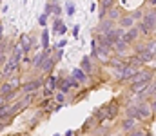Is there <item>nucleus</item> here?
<instances>
[{
    "instance_id": "1",
    "label": "nucleus",
    "mask_w": 156,
    "mask_h": 136,
    "mask_svg": "<svg viewBox=\"0 0 156 136\" xmlns=\"http://www.w3.org/2000/svg\"><path fill=\"white\" fill-rule=\"evenodd\" d=\"M136 105H138V113H140V116H142V124L153 122V120L156 118L154 113H153V109H151V102H149V100L136 102Z\"/></svg>"
},
{
    "instance_id": "2",
    "label": "nucleus",
    "mask_w": 156,
    "mask_h": 136,
    "mask_svg": "<svg viewBox=\"0 0 156 136\" xmlns=\"http://www.w3.org/2000/svg\"><path fill=\"white\" fill-rule=\"evenodd\" d=\"M113 53L115 54H120V56H129L131 53H133V45L129 44L127 40H118V42H115V47H113Z\"/></svg>"
},
{
    "instance_id": "3",
    "label": "nucleus",
    "mask_w": 156,
    "mask_h": 136,
    "mask_svg": "<svg viewBox=\"0 0 156 136\" xmlns=\"http://www.w3.org/2000/svg\"><path fill=\"white\" fill-rule=\"evenodd\" d=\"M44 11L49 16H60L62 15V5H60L58 0H47L45 5H44Z\"/></svg>"
},
{
    "instance_id": "4",
    "label": "nucleus",
    "mask_w": 156,
    "mask_h": 136,
    "mask_svg": "<svg viewBox=\"0 0 156 136\" xmlns=\"http://www.w3.org/2000/svg\"><path fill=\"white\" fill-rule=\"evenodd\" d=\"M94 38H96V42H98L100 47H104V49H107L109 53H113L115 44H113V40H111L105 33H96V31H94Z\"/></svg>"
},
{
    "instance_id": "5",
    "label": "nucleus",
    "mask_w": 156,
    "mask_h": 136,
    "mask_svg": "<svg viewBox=\"0 0 156 136\" xmlns=\"http://www.w3.org/2000/svg\"><path fill=\"white\" fill-rule=\"evenodd\" d=\"M140 125V122L138 120H134V118H131V116H123V120L120 122V129H122V133H125V134H129L134 127H138Z\"/></svg>"
},
{
    "instance_id": "6",
    "label": "nucleus",
    "mask_w": 156,
    "mask_h": 136,
    "mask_svg": "<svg viewBox=\"0 0 156 136\" xmlns=\"http://www.w3.org/2000/svg\"><path fill=\"white\" fill-rule=\"evenodd\" d=\"M123 40H127L129 44L133 45L134 42H138V40H142V35H140V29L136 27V24L133 26V27H129V29H125V35H123Z\"/></svg>"
},
{
    "instance_id": "7",
    "label": "nucleus",
    "mask_w": 156,
    "mask_h": 136,
    "mask_svg": "<svg viewBox=\"0 0 156 136\" xmlns=\"http://www.w3.org/2000/svg\"><path fill=\"white\" fill-rule=\"evenodd\" d=\"M18 65H20V60H16V58H13V56H11V58L5 62V67H4V71H2V76H4V78L11 76L13 73H16Z\"/></svg>"
},
{
    "instance_id": "8",
    "label": "nucleus",
    "mask_w": 156,
    "mask_h": 136,
    "mask_svg": "<svg viewBox=\"0 0 156 136\" xmlns=\"http://www.w3.org/2000/svg\"><path fill=\"white\" fill-rule=\"evenodd\" d=\"M142 20L154 31V37H156V9L154 7H147V11H145V15H144Z\"/></svg>"
},
{
    "instance_id": "9",
    "label": "nucleus",
    "mask_w": 156,
    "mask_h": 136,
    "mask_svg": "<svg viewBox=\"0 0 156 136\" xmlns=\"http://www.w3.org/2000/svg\"><path fill=\"white\" fill-rule=\"evenodd\" d=\"M116 26V22L115 20H111V18H102V20H98V24H96V33H107V31H111L113 27Z\"/></svg>"
},
{
    "instance_id": "10",
    "label": "nucleus",
    "mask_w": 156,
    "mask_h": 136,
    "mask_svg": "<svg viewBox=\"0 0 156 136\" xmlns=\"http://www.w3.org/2000/svg\"><path fill=\"white\" fill-rule=\"evenodd\" d=\"M123 114H125V116H131V118H134V120H138V122L142 124V116H140V113H138L136 102H131V103L123 105Z\"/></svg>"
},
{
    "instance_id": "11",
    "label": "nucleus",
    "mask_w": 156,
    "mask_h": 136,
    "mask_svg": "<svg viewBox=\"0 0 156 136\" xmlns=\"http://www.w3.org/2000/svg\"><path fill=\"white\" fill-rule=\"evenodd\" d=\"M56 64H58V62H56V60H55V56L51 54V56H45V58L42 60V64H40L38 69H40V71H44L45 75H49V73H53V69L56 67Z\"/></svg>"
},
{
    "instance_id": "12",
    "label": "nucleus",
    "mask_w": 156,
    "mask_h": 136,
    "mask_svg": "<svg viewBox=\"0 0 156 136\" xmlns=\"http://www.w3.org/2000/svg\"><path fill=\"white\" fill-rule=\"evenodd\" d=\"M80 67L89 75V76H93L94 75V71H96V67H94V60L91 58V56H82V62H80Z\"/></svg>"
},
{
    "instance_id": "13",
    "label": "nucleus",
    "mask_w": 156,
    "mask_h": 136,
    "mask_svg": "<svg viewBox=\"0 0 156 136\" xmlns=\"http://www.w3.org/2000/svg\"><path fill=\"white\" fill-rule=\"evenodd\" d=\"M53 33L58 35V37H64L67 33V26L60 16H55V20H53Z\"/></svg>"
},
{
    "instance_id": "14",
    "label": "nucleus",
    "mask_w": 156,
    "mask_h": 136,
    "mask_svg": "<svg viewBox=\"0 0 156 136\" xmlns=\"http://www.w3.org/2000/svg\"><path fill=\"white\" fill-rule=\"evenodd\" d=\"M136 24V20L133 18V15L131 13H123L120 18H118L116 26H120V27H123V29H129V27H133Z\"/></svg>"
},
{
    "instance_id": "15",
    "label": "nucleus",
    "mask_w": 156,
    "mask_h": 136,
    "mask_svg": "<svg viewBox=\"0 0 156 136\" xmlns=\"http://www.w3.org/2000/svg\"><path fill=\"white\" fill-rule=\"evenodd\" d=\"M136 27L140 29V35H142V38H144V40H147V38L154 37V31H153V29H151L144 20H138V22H136Z\"/></svg>"
},
{
    "instance_id": "16",
    "label": "nucleus",
    "mask_w": 156,
    "mask_h": 136,
    "mask_svg": "<svg viewBox=\"0 0 156 136\" xmlns=\"http://www.w3.org/2000/svg\"><path fill=\"white\" fill-rule=\"evenodd\" d=\"M105 35H107V37L113 40V44H115V42H118V40H122V38H123L125 29H123V27H120V26H115V27H113L111 31H107Z\"/></svg>"
},
{
    "instance_id": "17",
    "label": "nucleus",
    "mask_w": 156,
    "mask_h": 136,
    "mask_svg": "<svg viewBox=\"0 0 156 136\" xmlns=\"http://www.w3.org/2000/svg\"><path fill=\"white\" fill-rule=\"evenodd\" d=\"M123 13H125V11H123V7H122V5H118V4H115V5H111V7L107 9V18H111V20L118 22V18H120Z\"/></svg>"
},
{
    "instance_id": "18",
    "label": "nucleus",
    "mask_w": 156,
    "mask_h": 136,
    "mask_svg": "<svg viewBox=\"0 0 156 136\" xmlns=\"http://www.w3.org/2000/svg\"><path fill=\"white\" fill-rule=\"evenodd\" d=\"M20 45H22V49H24V53L27 54L31 49H33V37L29 35V33H24L22 37H20Z\"/></svg>"
},
{
    "instance_id": "19",
    "label": "nucleus",
    "mask_w": 156,
    "mask_h": 136,
    "mask_svg": "<svg viewBox=\"0 0 156 136\" xmlns=\"http://www.w3.org/2000/svg\"><path fill=\"white\" fill-rule=\"evenodd\" d=\"M138 58H140V62H142L144 65H151V62L156 60V54H153V53L147 51V49H144L142 53H138Z\"/></svg>"
},
{
    "instance_id": "20",
    "label": "nucleus",
    "mask_w": 156,
    "mask_h": 136,
    "mask_svg": "<svg viewBox=\"0 0 156 136\" xmlns=\"http://www.w3.org/2000/svg\"><path fill=\"white\" fill-rule=\"evenodd\" d=\"M44 84L40 82V80H33V82H27V84H24V85H20V91L22 92H35L37 89H40Z\"/></svg>"
},
{
    "instance_id": "21",
    "label": "nucleus",
    "mask_w": 156,
    "mask_h": 136,
    "mask_svg": "<svg viewBox=\"0 0 156 136\" xmlns=\"http://www.w3.org/2000/svg\"><path fill=\"white\" fill-rule=\"evenodd\" d=\"M71 75H73V76L76 78V80L80 82V84H82V85H83V84H87V80H89V75H87V73H85V71H83L82 67H75Z\"/></svg>"
},
{
    "instance_id": "22",
    "label": "nucleus",
    "mask_w": 156,
    "mask_h": 136,
    "mask_svg": "<svg viewBox=\"0 0 156 136\" xmlns=\"http://www.w3.org/2000/svg\"><path fill=\"white\" fill-rule=\"evenodd\" d=\"M145 11H147V5L144 4V5H140V7H136V9H133V11H129L131 15H133V18L138 22V20H142L144 18V15H145Z\"/></svg>"
},
{
    "instance_id": "23",
    "label": "nucleus",
    "mask_w": 156,
    "mask_h": 136,
    "mask_svg": "<svg viewBox=\"0 0 156 136\" xmlns=\"http://www.w3.org/2000/svg\"><path fill=\"white\" fill-rule=\"evenodd\" d=\"M45 85H47V87H51L53 91H56V85H58V76H56L55 73H49V75L45 76Z\"/></svg>"
},
{
    "instance_id": "24",
    "label": "nucleus",
    "mask_w": 156,
    "mask_h": 136,
    "mask_svg": "<svg viewBox=\"0 0 156 136\" xmlns=\"http://www.w3.org/2000/svg\"><path fill=\"white\" fill-rule=\"evenodd\" d=\"M75 13H76L75 2H73V0H67V2H66V15H67V16H75Z\"/></svg>"
},
{
    "instance_id": "25",
    "label": "nucleus",
    "mask_w": 156,
    "mask_h": 136,
    "mask_svg": "<svg viewBox=\"0 0 156 136\" xmlns=\"http://www.w3.org/2000/svg\"><path fill=\"white\" fill-rule=\"evenodd\" d=\"M145 49L151 51L153 54H156V37H151V38L145 40Z\"/></svg>"
},
{
    "instance_id": "26",
    "label": "nucleus",
    "mask_w": 156,
    "mask_h": 136,
    "mask_svg": "<svg viewBox=\"0 0 156 136\" xmlns=\"http://www.w3.org/2000/svg\"><path fill=\"white\" fill-rule=\"evenodd\" d=\"M47 47H51L49 45V31L44 27V31H42V49H47Z\"/></svg>"
},
{
    "instance_id": "27",
    "label": "nucleus",
    "mask_w": 156,
    "mask_h": 136,
    "mask_svg": "<svg viewBox=\"0 0 156 136\" xmlns=\"http://www.w3.org/2000/svg\"><path fill=\"white\" fill-rule=\"evenodd\" d=\"M22 54H24V49H22V45H15L13 47V58H16V60H22Z\"/></svg>"
},
{
    "instance_id": "28",
    "label": "nucleus",
    "mask_w": 156,
    "mask_h": 136,
    "mask_svg": "<svg viewBox=\"0 0 156 136\" xmlns=\"http://www.w3.org/2000/svg\"><path fill=\"white\" fill-rule=\"evenodd\" d=\"M42 96H44V98H51V96H55V91L44 84V85H42Z\"/></svg>"
},
{
    "instance_id": "29",
    "label": "nucleus",
    "mask_w": 156,
    "mask_h": 136,
    "mask_svg": "<svg viewBox=\"0 0 156 136\" xmlns=\"http://www.w3.org/2000/svg\"><path fill=\"white\" fill-rule=\"evenodd\" d=\"M47 20H49V15L44 11V13L38 16V26H40V27H45V26H47Z\"/></svg>"
},
{
    "instance_id": "30",
    "label": "nucleus",
    "mask_w": 156,
    "mask_h": 136,
    "mask_svg": "<svg viewBox=\"0 0 156 136\" xmlns=\"http://www.w3.org/2000/svg\"><path fill=\"white\" fill-rule=\"evenodd\" d=\"M66 92H62V91H56L55 92V102H58V103H66Z\"/></svg>"
},
{
    "instance_id": "31",
    "label": "nucleus",
    "mask_w": 156,
    "mask_h": 136,
    "mask_svg": "<svg viewBox=\"0 0 156 136\" xmlns=\"http://www.w3.org/2000/svg\"><path fill=\"white\" fill-rule=\"evenodd\" d=\"M71 37H73L75 40H78V37H80V24H75V26H73V29H71Z\"/></svg>"
},
{
    "instance_id": "32",
    "label": "nucleus",
    "mask_w": 156,
    "mask_h": 136,
    "mask_svg": "<svg viewBox=\"0 0 156 136\" xmlns=\"http://www.w3.org/2000/svg\"><path fill=\"white\" fill-rule=\"evenodd\" d=\"M98 4H100V5H104L105 9H109L111 5H115V4H116V0H98Z\"/></svg>"
},
{
    "instance_id": "33",
    "label": "nucleus",
    "mask_w": 156,
    "mask_h": 136,
    "mask_svg": "<svg viewBox=\"0 0 156 136\" xmlns=\"http://www.w3.org/2000/svg\"><path fill=\"white\" fill-rule=\"evenodd\" d=\"M9 84H11V85H13V87H15V89H18V87H20V80H18V76H13V78H11V82H9Z\"/></svg>"
},
{
    "instance_id": "34",
    "label": "nucleus",
    "mask_w": 156,
    "mask_h": 136,
    "mask_svg": "<svg viewBox=\"0 0 156 136\" xmlns=\"http://www.w3.org/2000/svg\"><path fill=\"white\" fill-rule=\"evenodd\" d=\"M149 102H151V109H153V113H154V116H156V96H153Z\"/></svg>"
},
{
    "instance_id": "35",
    "label": "nucleus",
    "mask_w": 156,
    "mask_h": 136,
    "mask_svg": "<svg viewBox=\"0 0 156 136\" xmlns=\"http://www.w3.org/2000/svg\"><path fill=\"white\" fill-rule=\"evenodd\" d=\"M66 45H67V40H66V38H62V40H58V42H56V45H55V47H62V49H64Z\"/></svg>"
},
{
    "instance_id": "36",
    "label": "nucleus",
    "mask_w": 156,
    "mask_h": 136,
    "mask_svg": "<svg viewBox=\"0 0 156 136\" xmlns=\"http://www.w3.org/2000/svg\"><path fill=\"white\" fill-rule=\"evenodd\" d=\"M145 5L147 7H156V0H145Z\"/></svg>"
},
{
    "instance_id": "37",
    "label": "nucleus",
    "mask_w": 156,
    "mask_h": 136,
    "mask_svg": "<svg viewBox=\"0 0 156 136\" xmlns=\"http://www.w3.org/2000/svg\"><path fill=\"white\" fill-rule=\"evenodd\" d=\"M2 37H4V27H2V24H0V40H2Z\"/></svg>"
},
{
    "instance_id": "38",
    "label": "nucleus",
    "mask_w": 156,
    "mask_h": 136,
    "mask_svg": "<svg viewBox=\"0 0 156 136\" xmlns=\"http://www.w3.org/2000/svg\"><path fill=\"white\" fill-rule=\"evenodd\" d=\"M154 62H156V60H154ZM154 69H156V65H154Z\"/></svg>"
},
{
    "instance_id": "39",
    "label": "nucleus",
    "mask_w": 156,
    "mask_h": 136,
    "mask_svg": "<svg viewBox=\"0 0 156 136\" xmlns=\"http://www.w3.org/2000/svg\"><path fill=\"white\" fill-rule=\"evenodd\" d=\"M0 2H2V0H0Z\"/></svg>"
},
{
    "instance_id": "40",
    "label": "nucleus",
    "mask_w": 156,
    "mask_h": 136,
    "mask_svg": "<svg viewBox=\"0 0 156 136\" xmlns=\"http://www.w3.org/2000/svg\"><path fill=\"white\" fill-rule=\"evenodd\" d=\"M154 9H156V7H154Z\"/></svg>"
}]
</instances>
